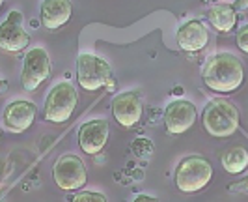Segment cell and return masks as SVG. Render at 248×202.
Instances as JSON below:
<instances>
[{
  "instance_id": "4",
  "label": "cell",
  "mask_w": 248,
  "mask_h": 202,
  "mask_svg": "<svg viewBox=\"0 0 248 202\" xmlns=\"http://www.w3.org/2000/svg\"><path fill=\"white\" fill-rule=\"evenodd\" d=\"M213 178L211 163L202 155H188L175 168V185L181 193H198Z\"/></svg>"
},
{
  "instance_id": "15",
  "label": "cell",
  "mask_w": 248,
  "mask_h": 202,
  "mask_svg": "<svg viewBox=\"0 0 248 202\" xmlns=\"http://www.w3.org/2000/svg\"><path fill=\"white\" fill-rule=\"evenodd\" d=\"M209 23H211L218 32H232L237 25V13L235 8L230 4H217L213 6L209 13Z\"/></svg>"
},
{
  "instance_id": "20",
  "label": "cell",
  "mask_w": 248,
  "mask_h": 202,
  "mask_svg": "<svg viewBox=\"0 0 248 202\" xmlns=\"http://www.w3.org/2000/svg\"><path fill=\"white\" fill-rule=\"evenodd\" d=\"M133 202H159V199L149 197V195H138V197H135V201Z\"/></svg>"
},
{
  "instance_id": "18",
  "label": "cell",
  "mask_w": 248,
  "mask_h": 202,
  "mask_svg": "<svg viewBox=\"0 0 248 202\" xmlns=\"http://www.w3.org/2000/svg\"><path fill=\"white\" fill-rule=\"evenodd\" d=\"M235 41H237V47L243 50V52H247L248 54V25L241 26V28L237 30Z\"/></svg>"
},
{
  "instance_id": "12",
  "label": "cell",
  "mask_w": 248,
  "mask_h": 202,
  "mask_svg": "<svg viewBox=\"0 0 248 202\" xmlns=\"http://www.w3.org/2000/svg\"><path fill=\"white\" fill-rule=\"evenodd\" d=\"M37 109L32 101L17 100L8 103L4 109V124L13 133H23L28 127L34 124L36 120Z\"/></svg>"
},
{
  "instance_id": "17",
  "label": "cell",
  "mask_w": 248,
  "mask_h": 202,
  "mask_svg": "<svg viewBox=\"0 0 248 202\" xmlns=\"http://www.w3.org/2000/svg\"><path fill=\"white\" fill-rule=\"evenodd\" d=\"M71 202H107V197L97 191H80L71 199Z\"/></svg>"
},
{
  "instance_id": "3",
  "label": "cell",
  "mask_w": 248,
  "mask_h": 202,
  "mask_svg": "<svg viewBox=\"0 0 248 202\" xmlns=\"http://www.w3.org/2000/svg\"><path fill=\"white\" fill-rule=\"evenodd\" d=\"M77 79L78 84L88 92L101 88H114V73L107 60L92 52H82L77 60Z\"/></svg>"
},
{
  "instance_id": "13",
  "label": "cell",
  "mask_w": 248,
  "mask_h": 202,
  "mask_svg": "<svg viewBox=\"0 0 248 202\" xmlns=\"http://www.w3.org/2000/svg\"><path fill=\"white\" fill-rule=\"evenodd\" d=\"M177 45L186 52H198L205 49L209 43V32L207 26L203 25L200 19H190L185 25L179 26L177 30Z\"/></svg>"
},
{
  "instance_id": "8",
  "label": "cell",
  "mask_w": 248,
  "mask_h": 202,
  "mask_svg": "<svg viewBox=\"0 0 248 202\" xmlns=\"http://www.w3.org/2000/svg\"><path fill=\"white\" fill-rule=\"evenodd\" d=\"M30 45V36L23 26V13L13 10L0 25V49L21 52Z\"/></svg>"
},
{
  "instance_id": "7",
  "label": "cell",
  "mask_w": 248,
  "mask_h": 202,
  "mask_svg": "<svg viewBox=\"0 0 248 202\" xmlns=\"http://www.w3.org/2000/svg\"><path fill=\"white\" fill-rule=\"evenodd\" d=\"M50 58L49 52L43 47H32L26 52L23 60V73L21 84L26 92H34L41 83H45L50 77Z\"/></svg>"
},
{
  "instance_id": "5",
  "label": "cell",
  "mask_w": 248,
  "mask_h": 202,
  "mask_svg": "<svg viewBox=\"0 0 248 202\" xmlns=\"http://www.w3.org/2000/svg\"><path fill=\"white\" fill-rule=\"evenodd\" d=\"M78 96L71 83L63 81L52 86L49 96L45 98V107H43V118L50 124H63L71 118V114L77 109Z\"/></svg>"
},
{
  "instance_id": "21",
  "label": "cell",
  "mask_w": 248,
  "mask_h": 202,
  "mask_svg": "<svg viewBox=\"0 0 248 202\" xmlns=\"http://www.w3.org/2000/svg\"><path fill=\"white\" fill-rule=\"evenodd\" d=\"M6 88H8V83H6V81H0V94H2Z\"/></svg>"
},
{
  "instance_id": "14",
  "label": "cell",
  "mask_w": 248,
  "mask_h": 202,
  "mask_svg": "<svg viewBox=\"0 0 248 202\" xmlns=\"http://www.w3.org/2000/svg\"><path fill=\"white\" fill-rule=\"evenodd\" d=\"M73 13V6L67 0H45L41 2V25L49 30L62 28Z\"/></svg>"
},
{
  "instance_id": "19",
  "label": "cell",
  "mask_w": 248,
  "mask_h": 202,
  "mask_svg": "<svg viewBox=\"0 0 248 202\" xmlns=\"http://www.w3.org/2000/svg\"><path fill=\"white\" fill-rule=\"evenodd\" d=\"M228 189L235 191V193H248V176H245L243 180L235 182V184H232Z\"/></svg>"
},
{
  "instance_id": "9",
  "label": "cell",
  "mask_w": 248,
  "mask_h": 202,
  "mask_svg": "<svg viewBox=\"0 0 248 202\" xmlns=\"http://www.w3.org/2000/svg\"><path fill=\"white\" fill-rule=\"evenodd\" d=\"M196 107L186 100H175L166 105L164 111V126L170 135H181L188 131L196 122Z\"/></svg>"
},
{
  "instance_id": "16",
  "label": "cell",
  "mask_w": 248,
  "mask_h": 202,
  "mask_svg": "<svg viewBox=\"0 0 248 202\" xmlns=\"http://www.w3.org/2000/svg\"><path fill=\"white\" fill-rule=\"evenodd\" d=\"M220 163H222L224 170L230 172V174H241L245 172L248 167V150L243 146H233V148H228L220 157Z\"/></svg>"
},
{
  "instance_id": "23",
  "label": "cell",
  "mask_w": 248,
  "mask_h": 202,
  "mask_svg": "<svg viewBox=\"0 0 248 202\" xmlns=\"http://www.w3.org/2000/svg\"><path fill=\"white\" fill-rule=\"evenodd\" d=\"M0 202H6L4 201V193H2V191H0Z\"/></svg>"
},
{
  "instance_id": "10",
  "label": "cell",
  "mask_w": 248,
  "mask_h": 202,
  "mask_svg": "<svg viewBox=\"0 0 248 202\" xmlns=\"http://www.w3.org/2000/svg\"><path fill=\"white\" fill-rule=\"evenodd\" d=\"M142 111H144L142 96L137 90L122 92L112 100V114L122 127L137 126L142 118Z\"/></svg>"
},
{
  "instance_id": "24",
  "label": "cell",
  "mask_w": 248,
  "mask_h": 202,
  "mask_svg": "<svg viewBox=\"0 0 248 202\" xmlns=\"http://www.w3.org/2000/svg\"><path fill=\"white\" fill-rule=\"evenodd\" d=\"M0 8H2V0H0Z\"/></svg>"
},
{
  "instance_id": "6",
  "label": "cell",
  "mask_w": 248,
  "mask_h": 202,
  "mask_svg": "<svg viewBox=\"0 0 248 202\" xmlns=\"http://www.w3.org/2000/svg\"><path fill=\"white\" fill-rule=\"evenodd\" d=\"M52 178H54L56 185L63 191L80 189V187H84L88 180L86 165L75 153L60 155L52 167Z\"/></svg>"
},
{
  "instance_id": "1",
  "label": "cell",
  "mask_w": 248,
  "mask_h": 202,
  "mask_svg": "<svg viewBox=\"0 0 248 202\" xmlns=\"http://www.w3.org/2000/svg\"><path fill=\"white\" fill-rule=\"evenodd\" d=\"M202 79L203 84L213 92L232 94L245 81V66L232 52H217L203 64Z\"/></svg>"
},
{
  "instance_id": "11",
  "label": "cell",
  "mask_w": 248,
  "mask_h": 202,
  "mask_svg": "<svg viewBox=\"0 0 248 202\" xmlns=\"http://www.w3.org/2000/svg\"><path fill=\"white\" fill-rule=\"evenodd\" d=\"M108 133H110L108 122L103 120V118L84 122L78 129V146H80V150L88 153V155L99 153L107 146Z\"/></svg>"
},
{
  "instance_id": "22",
  "label": "cell",
  "mask_w": 248,
  "mask_h": 202,
  "mask_svg": "<svg viewBox=\"0 0 248 202\" xmlns=\"http://www.w3.org/2000/svg\"><path fill=\"white\" fill-rule=\"evenodd\" d=\"M239 6L241 8H248V2H239Z\"/></svg>"
},
{
  "instance_id": "2",
  "label": "cell",
  "mask_w": 248,
  "mask_h": 202,
  "mask_svg": "<svg viewBox=\"0 0 248 202\" xmlns=\"http://www.w3.org/2000/svg\"><path fill=\"white\" fill-rule=\"evenodd\" d=\"M202 122L205 131L217 137V139H228L232 137L239 127V111L237 107L228 100H213L205 105Z\"/></svg>"
}]
</instances>
